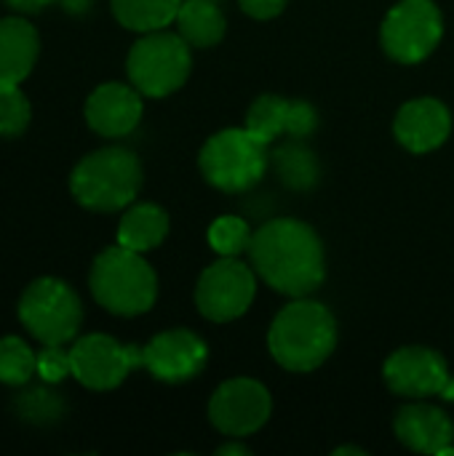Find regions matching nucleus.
<instances>
[{"label":"nucleus","instance_id":"obj_1","mask_svg":"<svg viewBox=\"0 0 454 456\" xmlns=\"http://www.w3.org/2000/svg\"><path fill=\"white\" fill-rule=\"evenodd\" d=\"M254 273L278 294L308 297L326 275L324 243L318 232L300 219H273L262 224L249 243Z\"/></svg>","mask_w":454,"mask_h":456},{"label":"nucleus","instance_id":"obj_2","mask_svg":"<svg viewBox=\"0 0 454 456\" xmlns=\"http://www.w3.org/2000/svg\"><path fill=\"white\" fill-rule=\"evenodd\" d=\"M268 347L286 371H316L337 347V321L324 305L300 297L276 315Z\"/></svg>","mask_w":454,"mask_h":456},{"label":"nucleus","instance_id":"obj_3","mask_svg":"<svg viewBox=\"0 0 454 456\" xmlns=\"http://www.w3.org/2000/svg\"><path fill=\"white\" fill-rule=\"evenodd\" d=\"M72 198L99 214L120 211L142 190V163L131 150L104 147L86 155L70 176Z\"/></svg>","mask_w":454,"mask_h":456},{"label":"nucleus","instance_id":"obj_4","mask_svg":"<svg viewBox=\"0 0 454 456\" xmlns=\"http://www.w3.org/2000/svg\"><path fill=\"white\" fill-rule=\"evenodd\" d=\"M91 294L112 315L134 318L147 313L158 297V278L139 251L112 246L91 267Z\"/></svg>","mask_w":454,"mask_h":456},{"label":"nucleus","instance_id":"obj_5","mask_svg":"<svg viewBox=\"0 0 454 456\" xmlns=\"http://www.w3.org/2000/svg\"><path fill=\"white\" fill-rule=\"evenodd\" d=\"M198 166L211 187L222 192H246L265 176L270 152L268 144L254 139L246 128H225L206 139Z\"/></svg>","mask_w":454,"mask_h":456},{"label":"nucleus","instance_id":"obj_6","mask_svg":"<svg viewBox=\"0 0 454 456\" xmlns=\"http://www.w3.org/2000/svg\"><path fill=\"white\" fill-rule=\"evenodd\" d=\"M193 67L190 43L177 32H144L128 51L126 72L131 86L153 99L174 94L185 86Z\"/></svg>","mask_w":454,"mask_h":456},{"label":"nucleus","instance_id":"obj_7","mask_svg":"<svg viewBox=\"0 0 454 456\" xmlns=\"http://www.w3.org/2000/svg\"><path fill=\"white\" fill-rule=\"evenodd\" d=\"M19 321L43 345H64L75 339L83 307L78 294L56 278L32 281L19 299Z\"/></svg>","mask_w":454,"mask_h":456},{"label":"nucleus","instance_id":"obj_8","mask_svg":"<svg viewBox=\"0 0 454 456\" xmlns=\"http://www.w3.org/2000/svg\"><path fill=\"white\" fill-rule=\"evenodd\" d=\"M444 35V19L433 0H401L383 21L380 40L391 59L417 64L428 59Z\"/></svg>","mask_w":454,"mask_h":456},{"label":"nucleus","instance_id":"obj_9","mask_svg":"<svg viewBox=\"0 0 454 456\" xmlns=\"http://www.w3.org/2000/svg\"><path fill=\"white\" fill-rule=\"evenodd\" d=\"M257 294L254 267L238 262V256H222L209 265L195 286V305L203 318L214 323H227L241 318Z\"/></svg>","mask_w":454,"mask_h":456},{"label":"nucleus","instance_id":"obj_10","mask_svg":"<svg viewBox=\"0 0 454 456\" xmlns=\"http://www.w3.org/2000/svg\"><path fill=\"white\" fill-rule=\"evenodd\" d=\"M72 377L88 390H115L136 366H142V347L120 345L107 334H88L70 350Z\"/></svg>","mask_w":454,"mask_h":456},{"label":"nucleus","instance_id":"obj_11","mask_svg":"<svg viewBox=\"0 0 454 456\" xmlns=\"http://www.w3.org/2000/svg\"><path fill=\"white\" fill-rule=\"evenodd\" d=\"M270 393L265 385L257 379H230L225 382L209 401V419L211 425L230 436V438H244L257 433L268 419H270Z\"/></svg>","mask_w":454,"mask_h":456},{"label":"nucleus","instance_id":"obj_12","mask_svg":"<svg viewBox=\"0 0 454 456\" xmlns=\"http://www.w3.org/2000/svg\"><path fill=\"white\" fill-rule=\"evenodd\" d=\"M209 361L206 342L187 331V329H171L147 342L142 347V366L161 382L182 385L203 371Z\"/></svg>","mask_w":454,"mask_h":456},{"label":"nucleus","instance_id":"obj_13","mask_svg":"<svg viewBox=\"0 0 454 456\" xmlns=\"http://www.w3.org/2000/svg\"><path fill=\"white\" fill-rule=\"evenodd\" d=\"M385 382L404 398H433L450 385V366L444 355L431 347H401L385 361Z\"/></svg>","mask_w":454,"mask_h":456},{"label":"nucleus","instance_id":"obj_14","mask_svg":"<svg viewBox=\"0 0 454 456\" xmlns=\"http://www.w3.org/2000/svg\"><path fill=\"white\" fill-rule=\"evenodd\" d=\"M86 120L99 136H126L142 120V96L134 86L104 83L88 96Z\"/></svg>","mask_w":454,"mask_h":456},{"label":"nucleus","instance_id":"obj_15","mask_svg":"<svg viewBox=\"0 0 454 456\" xmlns=\"http://www.w3.org/2000/svg\"><path fill=\"white\" fill-rule=\"evenodd\" d=\"M393 131L409 152H431L447 142L452 131V115L439 99H412L399 110Z\"/></svg>","mask_w":454,"mask_h":456},{"label":"nucleus","instance_id":"obj_16","mask_svg":"<svg viewBox=\"0 0 454 456\" xmlns=\"http://www.w3.org/2000/svg\"><path fill=\"white\" fill-rule=\"evenodd\" d=\"M393 430H396V438L417 454L447 456V452L452 449V419L442 409L428 406V403L404 406L396 414Z\"/></svg>","mask_w":454,"mask_h":456},{"label":"nucleus","instance_id":"obj_17","mask_svg":"<svg viewBox=\"0 0 454 456\" xmlns=\"http://www.w3.org/2000/svg\"><path fill=\"white\" fill-rule=\"evenodd\" d=\"M40 40L27 19H0V86L21 83L37 61Z\"/></svg>","mask_w":454,"mask_h":456},{"label":"nucleus","instance_id":"obj_18","mask_svg":"<svg viewBox=\"0 0 454 456\" xmlns=\"http://www.w3.org/2000/svg\"><path fill=\"white\" fill-rule=\"evenodd\" d=\"M169 235V214L155 203H136L126 211L118 224V246L131 251H150Z\"/></svg>","mask_w":454,"mask_h":456},{"label":"nucleus","instance_id":"obj_19","mask_svg":"<svg viewBox=\"0 0 454 456\" xmlns=\"http://www.w3.org/2000/svg\"><path fill=\"white\" fill-rule=\"evenodd\" d=\"M179 35L193 48H209L222 40L225 35V16L211 0H182L177 13Z\"/></svg>","mask_w":454,"mask_h":456},{"label":"nucleus","instance_id":"obj_20","mask_svg":"<svg viewBox=\"0 0 454 456\" xmlns=\"http://www.w3.org/2000/svg\"><path fill=\"white\" fill-rule=\"evenodd\" d=\"M115 19L134 32H155L177 21L182 0H110Z\"/></svg>","mask_w":454,"mask_h":456},{"label":"nucleus","instance_id":"obj_21","mask_svg":"<svg viewBox=\"0 0 454 456\" xmlns=\"http://www.w3.org/2000/svg\"><path fill=\"white\" fill-rule=\"evenodd\" d=\"M289 112H292V102L265 94L260 99H254V104L249 107L246 115V131L260 139L262 144H273L281 134H289Z\"/></svg>","mask_w":454,"mask_h":456},{"label":"nucleus","instance_id":"obj_22","mask_svg":"<svg viewBox=\"0 0 454 456\" xmlns=\"http://www.w3.org/2000/svg\"><path fill=\"white\" fill-rule=\"evenodd\" d=\"M270 163L276 166L278 176L284 179L286 187L292 190H308L316 184V176H318V163L313 158V152L300 144V142H286L281 144L273 155H270Z\"/></svg>","mask_w":454,"mask_h":456},{"label":"nucleus","instance_id":"obj_23","mask_svg":"<svg viewBox=\"0 0 454 456\" xmlns=\"http://www.w3.org/2000/svg\"><path fill=\"white\" fill-rule=\"evenodd\" d=\"M37 371V355L32 347L19 337L0 339V382L3 385H24Z\"/></svg>","mask_w":454,"mask_h":456},{"label":"nucleus","instance_id":"obj_24","mask_svg":"<svg viewBox=\"0 0 454 456\" xmlns=\"http://www.w3.org/2000/svg\"><path fill=\"white\" fill-rule=\"evenodd\" d=\"M252 230L244 219L238 216H219L211 227H209V246L219 254V256H241L244 251H249L252 243Z\"/></svg>","mask_w":454,"mask_h":456},{"label":"nucleus","instance_id":"obj_25","mask_svg":"<svg viewBox=\"0 0 454 456\" xmlns=\"http://www.w3.org/2000/svg\"><path fill=\"white\" fill-rule=\"evenodd\" d=\"M29 102L19 83L0 86V136H19L29 126Z\"/></svg>","mask_w":454,"mask_h":456},{"label":"nucleus","instance_id":"obj_26","mask_svg":"<svg viewBox=\"0 0 454 456\" xmlns=\"http://www.w3.org/2000/svg\"><path fill=\"white\" fill-rule=\"evenodd\" d=\"M37 374L45 382H62L67 374H72L70 353H64L62 345H45V350L37 355Z\"/></svg>","mask_w":454,"mask_h":456},{"label":"nucleus","instance_id":"obj_27","mask_svg":"<svg viewBox=\"0 0 454 456\" xmlns=\"http://www.w3.org/2000/svg\"><path fill=\"white\" fill-rule=\"evenodd\" d=\"M318 126V115L313 110V104L308 102H292V112H289V136L294 139H305L316 131Z\"/></svg>","mask_w":454,"mask_h":456},{"label":"nucleus","instance_id":"obj_28","mask_svg":"<svg viewBox=\"0 0 454 456\" xmlns=\"http://www.w3.org/2000/svg\"><path fill=\"white\" fill-rule=\"evenodd\" d=\"M238 3L254 19H273L286 8L289 0H238Z\"/></svg>","mask_w":454,"mask_h":456},{"label":"nucleus","instance_id":"obj_29","mask_svg":"<svg viewBox=\"0 0 454 456\" xmlns=\"http://www.w3.org/2000/svg\"><path fill=\"white\" fill-rule=\"evenodd\" d=\"M5 5H11L13 11H19V13H37V11H43L45 5H51L54 0H3Z\"/></svg>","mask_w":454,"mask_h":456},{"label":"nucleus","instance_id":"obj_30","mask_svg":"<svg viewBox=\"0 0 454 456\" xmlns=\"http://www.w3.org/2000/svg\"><path fill=\"white\" fill-rule=\"evenodd\" d=\"M217 454H219V456H227V454L249 456V449H246L244 444H238V441H233V444H225V446H219V449H217Z\"/></svg>","mask_w":454,"mask_h":456},{"label":"nucleus","instance_id":"obj_31","mask_svg":"<svg viewBox=\"0 0 454 456\" xmlns=\"http://www.w3.org/2000/svg\"><path fill=\"white\" fill-rule=\"evenodd\" d=\"M442 398H444V401H454V377H452V379H450V385L444 387Z\"/></svg>","mask_w":454,"mask_h":456},{"label":"nucleus","instance_id":"obj_32","mask_svg":"<svg viewBox=\"0 0 454 456\" xmlns=\"http://www.w3.org/2000/svg\"><path fill=\"white\" fill-rule=\"evenodd\" d=\"M343 454H364L361 449H353V446H343V449H337L334 456H343Z\"/></svg>","mask_w":454,"mask_h":456}]
</instances>
